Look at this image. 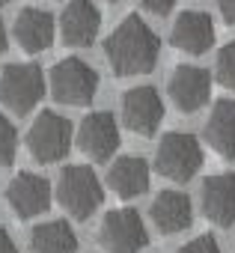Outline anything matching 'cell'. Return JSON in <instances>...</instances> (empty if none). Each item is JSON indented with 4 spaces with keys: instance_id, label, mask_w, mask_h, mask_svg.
Returning a JSON list of instances; mask_svg holds the SVG:
<instances>
[{
    "instance_id": "obj_20",
    "label": "cell",
    "mask_w": 235,
    "mask_h": 253,
    "mask_svg": "<svg viewBox=\"0 0 235 253\" xmlns=\"http://www.w3.org/2000/svg\"><path fill=\"white\" fill-rule=\"evenodd\" d=\"M15 149H18V134L15 125L0 113V167H9L15 161Z\"/></svg>"
},
{
    "instance_id": "obj_26",
    "label": "cell",
    "mask_w": 235,
    "mask_h": 253,
    "mask_svg": "<svg viewBox=\"0 0 235 253\" xmlns=\"http://www.w3.org/2000/svg\"><path fill=\"white\" fill-rule=\"evenodd\" d=\"M6 51V30H3V21H0V54Z\"/></svg>"
},
{
    "instance_id": "obj_8",
    "label": "cell",
    "mask_w": 235,
    "mask_h": 253,
    "mask_svg": "<svg viewBox=\"0 0 235 253\" xmlns=\"http://www.w3.org/2000/svg\"><path fill=\"white\" fill-rule=\"evenodd\" d=\"M164 119V101L155 86H134L122 95V122L140 137H152Z\"/></svg>"
},
{
    "instance_id": "obj_10",
    "label": "cell",
    "mask_w": 235,
    "mask_h": 253,
    "mask_svg": "<svg viewBox=\"0 0 235 253\" xmlns=\"http://www.w3.org/2000/svg\"><path fill=\"white\" fill-rule=\"evenodd\" d=\"M211 95V75L199 66H179L170 78V98L182 113H196Z\"/></svg>"
},
{
    "instance_id": "obj_13",
    "label": "cell",
    "mask_w": 235,
    "mask_h": 253,
    "mask_svg": "<svg viewBox=\"0 0 235 253\" xmlns=\"http://www.w3.org/2000/svg\"><path fill=\"white\" fill-rule=\"evenodd\" d=\"M98 27H101V12L89 3V0H72L60 15L63 42L72 45V48L92 45V39L98 36Z\"/></svg>"
},
{
    "instance_id": "obj_6",
    "label": "cell",
    "mask_w": 235,
    "mask_h": 253,
    "mask_svg": "<svg viewBox=\"0 0 235 253\" xmlns=\"http://www.w3.org/2000/svg\"><path fill=\"white\" fill-rule=\"evenodd\" d=\"M98 244L107 253H140L149 244L143 217L134 209H113L98 226Z\"/></svg>"
},
{
    "instance_id": "obj_24",
    "label": "cell",
    "mask_w": 235,
    "mask_h": 253,
    "mask_svg": "<svg viewBox=\"0 0 235 253\" xmlns=\"http://www.w3.org/2000/svg\"><path fill=\"white\" fill-rule=\"evenodd\" d=\"M217 9L226 24H235V0H217Z\"/></svg>"
},
{
    "instance_id": "obj_25",
    "label": "cell",
    "mask_w": 235,
    "mask_h": 253,
    "mask_svg": "<svg viewBox=\"0 0 235 253\" xmlns=\"http://www.w3.org/2000/svg\"><path fill=\"white\" fill-rule=\"evenodd\" d=\"M0 253H21V250H18V244L12 241V235H9L3 226H0Z\"/></svg>"
},
{
    "instance_id": "obj_11",
    "label": "cell",
    "mask_w": 235,
    "mask_h": 253,
    "mask_svg": "<svg viewBox=\"0 0 235 253\" xmlns=\"http://www.w3.org/2000/svg\"><path fill=\"white\" fill-rule=\"evenodd\" d=\"M6 200L12 206V211L21 217V220H30L42 211H48L51 206V185L36 176V173H18L9 188H6Z\"/></svg>"
},
{
    "instance_id": "obj_2",
    "label": "cell",
    "mask_w": 235,
    "mask_h": 253,
    "mask_svg": "<svg viewBox=\"0 0 235 253\" xmlns=\"http://www.w3.org/2000/svg\"><path fill=\"white\" fill-rule=\"evenodd\" d=\"M57 200L75 220H86L104 203V191H101V182L92 173V167L72 164L57 179Z\"/></svg>"
},
{
    "instance_id": "obj_7",
    "label": "cell",
    "mask_w": 235,
    "mask_h": 253,
    "mask_svg": "<svg viewBox=\"0 0 235 253\" xmlns=\"http://www.w3.org/2000/svg\"><path fill=\"white\" fill-rule=\"evenodd\" d=\"M51 92L60 104H75V107L89 104L98 92V75L78 57L60 60L51 69Z\"/></svg>"
},
{
    "instance_id": "obj_12",
    "label": "cell",
    "mask_w": 235,
    "mask_h": 253,
    "mask_svg": "<svg viewBox=\"0 0 235 253\" xmlns=\"http://www.w3.org/2000/svg\"><path fill=\"white\" fill-rule=\"evenodd\" d=\"M202 214L214 226H232L235 223V173H217L202 182Z\"/></svg>"
},
{
    "instance_id": "obj_4",
    "label": "cell",
    "mask_w": 235,
    "mask_h": 253,
    "mask_svg": "<svg viewBox=\"0 0 235 253\" xmlns=\"http://www.w3.org/2000/svg\"><path fill=\"white\" fill-rule=\"evenodd\" d=\"M45 95V78L36 63H12L0 78V101L12 113H30Z\"/></svg>"
},
{
    "instance_id": "obj_16",
    "label": "cell",
    "mask_w": 235,
    "mask_h": 253,
    "mask_svg": "<svg viewBox=\"0 0 235 253\" xmlns=\"http://www.w3.org/2000/svg\"><path fill=\"white\" fill-rule=\"evenodd\" d=\"M152 220L161 232L173 235V232H182L194 223V209H191V200L188 194L182 191H161L155 200H152Z\"/></svg>"
},
{
    "instance_id": "obj_22",
    "label": "cell",
    "mask_w": 235,
    "mask_h": 253,
    "mask_svg": "<svg viewBox=\"0 0 235 253\" xmlns=\"http://www.w3.org/2000/svg\"><path fill=\"white\" fill-rule=\"evenodd\" d=\"M179 253H220V244H217L211 235H199V238L188 241Z\"/></svg>"
},
{
    "instance_id": "obj_15",
    "label": "cell",
    "mask_w": 235,
    "mask_h": 253,
    "mask_svg": "<svg viewBox=\"0 0 235 253\" xmlns=\"http://www.w3.org/2000/svg\"><path fill=\"white\" fill-rule=\"evenodd\" d=\"M107 185L113 188L116 197L134 200L149 191V164L137 155H122L116 158V164L107 173Z\"/></svg>"
},
{
    "instance_id": "obj_5",
    "label": "cell",
    "mask_w": 235,
    "mask_h": 253,
    "mask_svg": "<svg viewBox=\"0 0 235 253\" xmlns=\"http://www.w3.org/2000/svg\"><path fill=\"white\" fill-rule=\"evenodd\" d=\"M72 146V125L54 110H42L27 131V149L39 164H54L69 155Z\"/></svg>"
},
{
    "instance_id": "obj_27",
    "label": "cell",
    "mask_w": 235,
    "mask_h": 253,
    "mask_svg": "<svg viewBox=\"0 0 235 253\" xmlns=\"http://www.w3.org/2000/svg\"><path fill=\"white\" fill-rule=\"evenodd\" d=\"M0 3H12V0H0Z\"/></svg>"
},
{
    "instance_id": "obj_3",
    "label": "cell",
    "mask_w": 235,
    "mask_h": 253,
    "mask_svg": "<svg viewBox=\"0 0 235 253\" xmlns=\"http://www.w3.org/2000/svg\"><path fill=\"white\" fill-rule=\"evenodd\" d=\"M155 167L164 179L170 182H188L196 176L202 167V149L194 134L185 131H170L161 137L158 152H155Z\"/></svg>"
},
{
    "instance_id": "obj_17",
    "label": "cell",
    "mask_w": 235,
    "mask_h": 253,
    "mask_svg": "<svg viewBox=\"0 0 235 253\" xmlns=\"http://www.w3.org/2000/svg\"><path fill=\"white\" fill-rule=\"evenodd\" d=\"M15 39L24 51L39 54L54 42V18L45 9H21L15 18Z\"/></svg>"
},
{
    "instance_id": "obj_21",
    "label": "cell",
    "mask_w": 235,
    "mask_h": 253,
    "mask_svg": "<svg viewBox=\"0 0 235 253\" xmlns=\"http://www.w3.org/2000/svg\"><path fill=\"white\" fill-rule=\"evenodd\" d=\"M217 81L226 89H235V39L226 42L217 54Z\"/></svg>"
},
{
    "instance_id": "obj_19",
    "label": "cell",
    "mask_w": 235,
    "mask_h": 253,
    "mask_svg": "<svg viewBox=\"0 0 235 253\" xmlns=\"http://www.w3.org/2000/svg\"><path fill=\"white\" fill-rule=\"evenodd\" d=\"M30 253H78V235L66 220H48L33 226Z\"/></svg>"
},
{
    "instance_id": "obj_18",
    "label": "cell",
    "mask_w": 235,
    "mask_h": 253,
    "mask_svg": "<svg viewBox=\"0 0 235 253\" xmlns=\"http://www.w3.org/2000/svg\"><path fill=\"white\" fill-rule=\"evenodd\" d=\"M205 140L223 158H235V101L220 98L205 122Z\"/></svg>"
},
{
    "instance_id": "obj_23",
    "label": "cell",
    "mask_w": 235,
    "mask_h": 253,
    "mask_svg": "<svg viewBox=\"0 0 235 253\" xmlns=\"http://www.w3.org/2000/svg\"><path fill=\"white\" fill-rule=\"evenodd\" d=\"M143 6H146L152 15H167V12L176 6V0H143Z\"/></svg>"
},
{
    "instance_id": "obj_1",
    "label": "cell",
    "mask_w": 235,
    "mask_h": 253,
    "mask_svg": "<svg viewBox=\"0 0 235 253\" xmlns=\"http://www.w3.org/2000/svg\"><path fill=\"white\" fill-rule=\"evenodd\" d=\"M158 51H161V39L155 30H149V24L140 15H128L104 42L107 63L119 78L152 72L158 63Z\"/></svg>"
},
{
    "instance_id": "obj_14",
    "label": "cell",
    "mask_w": 235,
    "mask_h": 253,
    "mask_svg": "<svg viewBox=\"0 0 235 253\" xmlns=\"http://www.w3.org/2000/svg\"><path fill=\"white\" fill-rule=\"evenodd\" d=\"M170 42L185 54H205L214 45V21L205 12H182L173 24Z\"/></svg>"
},
{
    "instance_id": "obj_9",
    "label": "cell",
    "mask_w": 235,
    "mask_h": 253,
    "mask_svg": "<svg viewBox=\"0 0 235 253\" xmlns=\"http://www.w3.org/2000/svg\"><path fill=\"white\" fill-rule=\"evenodd\" d=\"M78 146L89 161H107L116 149H119V128L116 119L107 110H95L83 116L78 128Z\"/></svg>"
}]
</instances>
